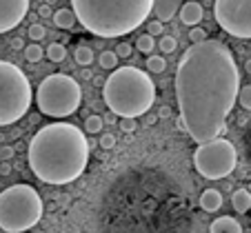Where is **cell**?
I'll return each mask as SVG.
<instances>
[{
	"mask_svg": "<svg viewBox=\"0 0 251 233\" xmlns=\"http://www.w3.org/2000/svg\"><path fill=\"white\" fill-rule=\"evenodd\" d=\"M174 85L180 122L189 138L198 144L220 138L240 89L231 49L216 38L191 45L178 62Z\"/></svg>",
	"mask_w": 251,
	"mask_h": 233,
	"instance_id": "obj_1",
	"label": "cell"
},
{
	"mask_svg": "<svg viewBox=\"0 0 251 233\" xmlns=\"http://www.w3.org/2000/svg\"><path fill=\"white\" fill-rule=\"evenodd\" d=\"M29 169L45 185H69L89 164V140L71 122H51L38 129L27 151Z\"/></svg>",
	"mask_w": 251,
	"mask_h": 233,
	"instance_id": "obj_2",
	"label": "cell"
},
{
	"mask_svg": "<svg viewBox=\"0 0 251 233\" xmlns=\"http://www.w3.org/2000/svg\"><path fill=\"white\" fill-rule=\"evenodd\" d=\"M76 20L98 38L136 31L153 9V0H71Z\"/></svg>",
	"mask_w": 251,
	"mask_h": 233,
	"instance_id": "obj_3",
	"label": "cell"
},
{
	"mask_svg": "<svg viewBox=\"0 0 251 233\" xmlns=\"http://www.w3.org/2000/svg\"><path fill=\"white\" fill-rule=\"evenodd\" d=\"M102 100L118 118H140L156 102V85L138 67H116L102 85Z\"/></svg>",
	"mask_w": 251,
	"mask_h": 233,
	"instance_id": "obj_4",
	"label": "cell"
},
{
	"mask_svg": "<svg viewBox=\"0 0 251 233\" xmlns=\"http://www.w3.org/2000/svg\"><path fill=\"white\" fill-rule=\"evenodd\" d=\"M43 198L31 185H11L0 191V229L5 233H25L43 218Z\"/></svg>",
	"mask_w": 251,
	"mask_h": 233,
	"instance_id": "obj_5",
	"label": "cell"
},
{
	"mask_svg": "<svg viewBox=\"0 0 251 233\" xmlns=\"http://www.w3.org/2000/svg\"><path fill=\"white\" fill-rule=\"evenodd\" d=\"M33 100L27 73L9 60H0V127L18 122Z\"/></svg>",
	"mask_w": 251,
	"mask_h": 233,
	"instance_id": "obj_6",
	"label": "cell"
},
{
	"mask_svg": "<svg viewBox=\"0 0 251 233\" xmlns=\"http://www.w3.org/2000/svg\"><path fill=\"white\" fill-rule=\"evenodd\" d=\"M82 102V89L76 78L67 73H51L38 85L36 105L49 118H69Z\"/></svg>",
	"mask_w": 251,
	"mask_h": 233,
	"instance_id": "obj_7",
	"label": "cell"
},
{
	"mask_svg": "<svg viewBox=\"0 0 251 233\" xmlns=\"http://www.w3.org/2000/svg\"><path fill=\"white\" fill-rule=\"evenodd\" d=\"M238 164V151L227 138H213L200 142L194 151L196 171L207 180H223L233 173Z\"/></svg>",
	"mask_w": 251,
	"mask_h": 233,
	"instance_id": "obj_8",
	"label": "cell"
},
{
	"mask_svg": "<svg viewBox=\"0 0 251 233\" xmlns=\"http://www.w3.org/2000/svg\"><path fill=\"white\" fill-rule=\"evenodd\" d=\"M213 18L229 36L251 40V0H216Z\"/></svg>",
	"mask_w": 251,
	"mask_h": 233,
	"instance_id": "obj_9",
	"label": "cell"
},
{
	"mask_svg": "<svg viewBox=\"0 0 251 233\" xmlns=\"http://www.w3.org/2000/svg\"><path fill=\"white\" fill-rule=\"evenodd\" d=\"M29 0H0V33L11 31L25 20Z\"/></svg>",
	"mask_w": 251,
	"mask_h": 233,
	"instance_id": "obj_10",
	"label": "cell"
},
{
	"mask_svg": "<svg viewBox=\"0 0 251 233\" xmlns=\"http://www.w3.org/2000/svg\"><path fill=\"white\" fill-rule=\"evenodd\" d=\"M202 16H204V9L196 0H189V2H185V5L180 7V20L187 27H198V24L202 23Z\"/></svg>",
	"mask_w": 251,
	"mask_h": 233,
	"instance_id": "obj_11",
	"label": "cell"
},
{
	"mask_svg": "<svg viewBox=\"0 0 251 233\" xmlns=\"http://www.w3.org/2000/svg\"><path fill=\"white\" fill-rule=\"evenodd\" d=\"M178 9H180V0H153L151 11H156L158 20L165 24V23H169V20H174Z\"/></svg>",
	"mask_w": 251,
	"mask_h": 233,
	"instance_id": "obj_12",
	"label": "cell"
},
{
	"mask_svg": "<svg viewBox=\"0 0 251 233\" xmlns=\"http://www.w3.org/2000/svg\"><path fill=\"white\" fill-rule=\"evenodd\" d=\"M209 233H242V224L231 215H220L209 224Z\"/></svg>",
	"mask_w": 251,
	"mask_h": 233,
	"instance_id": "obj_13",
	"label": "cell"
},
{
	"mask_svg": "<svg viewBox=\"0 0 251 233\" xmlns=\"http://www.w3.org/2000/svg\"><path fill=\"white\" fill-rule=\"evenodd\" d=\"M200 207L207 213H216L223 207V193L218 189H204L202 195H200Z\"/></svg>",
	"mask_w": 251,
	"mask_h": 233,
	"instance_id": "obj_14",
	"label": "cell"
},
{
	"mask_svg": "<svg viewBox=\"0 0 251 233\" xmlns=\"http://www.w3.org/2000/svg\"><path fill=\"white\" fill-rule=\"evenodd\" d=\"M231 205L238 213H247L251 209V191L249 189H236L231 195Z\"/></svg>",
	"mask_w": 251,
	"mask_h": 233,
	"instance_id": "obj_15",
	"label": "cell"
},
{
	"mask_svg": "<svg viewBox=\"0 0 251 233\" xmlns=\"http://www.w3.org/2000/svg\"><path fill=\"white\" fill-rule=\"evenodd\" d=\"M76 23H78L76 14H74V9H69V7H62V9H58L56 14H53V24H56L58 29H71Z\"/></svg>",
	"mask_w": 251,
	"mask_h": 233,
	"instance_id": "obj_16",
	"label": "cell"
},
{
	"mask_svg": "<svg viewBox=\"0 0 251 233\" xmlns=\"http://www.w3.org/2000/svg\"><path fill=\"white\" fill-rule=\"evenodd\" d=\"M74 60L80 67H89L91 62H94V49L87 47V45H80V47L74 51Z\"/></svg>",
	"mask_w": 251,
	"mask_h": 233,
	"instance_id": "obj_17",
	"label": "cell"
},
{
	"mask_svg": "<svg viewBox=\"0 0 251 233\" xmlns=\"http://www.w3.org/2000/svg\"><path fill=\"white\" fill-rule=\"evenodd\" d=\"M118 60L120 58L116 56V51H111V49H104L98 56V65L102 67V69H107V71H114L116 67H118Z\"/></svg>",
	"mask_w": 251,
	"mask_h": 233,
	"instance_id": "obj_18",
	"label": "cell"
},
{
	"mask_svg": "<svg viewBox=\"0 0 251 233\" xmlns=\"http://www.w3.org/2000/svg\"><path fill=\"white\" fill-rule=\"evenodd\" d=\"M45 56L51 62H62L67 58V47L62 43H51L47 49H45Z\"/></svg>",
	"mask_w": 251,
	"mask_h": 233,
	"instance_id": "obj_19",
	"label": "cell"
},
{
	"mask_svg": "<svg viewBox=\"0 0 251 233\" xmlns=\"http://www.w3.org/2000/svg\"><path fill=\"white\" fill-rule=\"evenodd\" d=\"M102 127H104V118H102V116L91 114V116H87V118H85V131L87 133H100V131H102Z\"/></svg>",
	"mask_w": 251,
	"mask_h": 233,
	"instance_id": "obj_20",
	"label": "cell"
},
{
	"mask_svg": "<svg viewBox=\"0 0 251 233\" xmlns=\"http://www.w3.org/2000/svg\"><path fill=\"white\" fill-rule=\"evenodd\" d=\"M25 58L29 62H40L45 58V49L40 47V43H31L25 47Z\"/></svg>",
	"mask_w": 251,
	"mask_h": 233,
	"instance_id": "obj_21",
	"label": "cell"
},
{
	"mask_svg": "<svg viewBox=\"0 0 251 233\" xmlns=\"http://www.w3.org/2000/svg\"><path fill=\"white\" fill-rule=\"evenodd\" d=\"M136 49L140 53H151L153 49H156V38H153V36H149V33H145V36H140V38L136 40Z\"/></svg>",
	"mask_w": 251,
	"mask_h": 233,
	"instance_id": "obj_22",
	"label": "cell"
},
{
	"mask_svg": "<svg viewBox=\"0 0 251 233\" xmlns=\"http://www.w3.org/2000/svg\"><path fill=\"white\" fill-rule=\"evenodd\" d=\"M151 73H162L167 69V60L162 56H153V53H149L147 58V65H145Z\"/></svg>",
	"mask_w": 251,
	"mask_h": 233,
	"instance_id": "obj_23",
	"label": "cell"
},
{
	"mask_svg": "<svg viewBox=\"0 0 251 233\" xmlns=\"http://www.w3.org/2000/svg\"><path fill=\"white\" fill-rule=\"evenodd\" d=\"M236 102H240L242 109L251 111V85H245V87L238 89V100Z\"/></svg>",
	"mask_w": 251,
	"mask_h": 233,
	"instance_id": "obj_24",
	"label": "cell"
},
{
	"mask_svg": "<svg viewBox=\"0 0 251 233\" xmlns=\"http://www.w3.org/2000/svg\"><path fill=\"white\" fill-rule=\"evenodd\" d=\"M158 49H162V53H174L178 49V40L174 36H162L160 43H158Z\"/></svg>",
	"mask_w": 251,
	"mask_h": 233,
	"instance_id": "obj_25",
	"label": "cell"
},
{
	"mask_svg": "<svg viewBox=\"0 0 251 233\" xmlns=\"http://www.w3.org/2000/svg\"><path fill=\"white\" fill-rule=\"evenodd\" d=\"M29 38H31V43H40V40L47 36V31H45V27L43 24H38V23H33L31 27H29Z\"/></svg>",
	"mask_w": 251,
	"mask_h": 233,
	"instance_id": "obj_26",
	"label": "cell"
},
{
	"mask_svg": "<svg viewBox=\"0 0 251 233\" xmlns=\"http://www.w3.org/2000/svg\"><path fill=\"white\" fill-rule=\"evenodd\" d=\"M100 147L104 151H109V149L116 147V136L111 131H100Z\"/></svg>",
	"mask_w": 251,
	"mask_h": 233,
	"instance_id": "obj_27",
	"label": "cell"
},
{
	"mask_svg": "<svg viewBox=\"0 0 251 233\" xmlns=\"http://www.w3.org/2000/svg\"><path fill=\"white\" fill-rule=\"evenodd\" d=\"M118 127H120V131L123 133H133L138 129V122H136V118H120Z\"/></svg>",
	"mask_w": 251,
	"mask_h": 233,
	"instance_id": "obj_28",
	"label": "cell"
},
{
	"mask_svg": "<svg viewBox=\"0 0 251 233\" xmlns=\"http://www.w3.org/2000/svg\"><path fill=\"white\" fill-rule=\"evenodd\" d=\"M189 40H191V45L202 43V40H207V31H204V29H200V27H191V31H189Z\"/></svg>",
	"mask_w": 251,
	"mask_h": 233,
	"instance_id": "obj_29",
	"label": "cell"
},
{
	"mask_svg": "<svg viewBox=\"0 0 251 233\" xmlns=\"http://www.w3.org/2000/svg\"><path fill=\"white\" fill-rule=\"evenodd\" d=\"M162 31H165V29H162L160 20H151V23L147 24V33L149 36H153V38H156V36H162Z\"/></svg>",
	"mask_w": 251,
	"mask_h": 233,
	"instance_id": "obj_30",
	"label": "cell"
},
{
	"mask_svg": "<svg viewBox=\"0 0 251 233\" xmlns=\"http://www.w3.org/2000/svg\"><path fill=\"white\" fill-rule=\"evenodd\" d=\"M131 51H133V47L129 43H120L118 47H116V56L118 58H129L131 56Z\"/></svg>",
	"mask_w": 251,
	"mask_h": 233,
	"instance_id": "obj_31",
	"label": "cell"
},
{
	"mask_svg": "<svg viewBox=\"0 0 251 233\" xmlns=\"http://www.w3.org/2000/svg\"><path fill=\"white\" fill-rule=\"evenodd\" d=\"M0 158H2V160H11V158H14V147H0Z\"/></svg>",
	"mask_w": 251,
	"mask_h": 233,
	"instance_id": "obj_32",
	"label": "cell"
},
{
	"mask_svg": "<svg viewBox=\"0 0 251 233\" xmlns=\"http://www.w3.org/2000/svg\"><path fill=\"white\" fill-rule=\"evenodd\" d=\"M38 14H40V18H51V7L49 5H43L38 9Z\"/></svg>",
	"mask_w": 251,
	"mask_h": 233,
	"instance_id": "obj_33",
	"label": "cell"
},
{
	"mask_svg": "<svg viewBox=\"0 0 251 233\" xmlns=\"http://www.w3.org/2000/svg\"><path fill=\"white\" fill-rule=\"evenodd\" d=\"M169 116H171V109H169V107H162V109L158 111V118H169Z\"/></svg>",
	"mask_w": 251,
	"mask_h": 233,
	"instance_id": "obj_34",
	"label": "cell"
},
{
	"mask_svg": "<svg viewBox=\"0 0 251 233\" xmlns=\"http://www.w3.org/2000/svg\"><path fill=\"white\" fill-rule=\"evenodd\" d=\"M156 122H158V116H147V124H149V127H153Z\"/></svg>",
	"mask_w": 251,
	"mask_h": 233,
	"instance_id": "obj_35",
	"label": "cell"
},
{
	"mask_svg": "<svg viewBox=\"0 0 251 233\" xmlns=\"http://www.w3.org/2000/svg\"><path fill=\"white\" fill-rule=\"evenodd\" d=\"M14 47H16V49H25L23 40H18V38H16V40H14Z\"/></svg>",
	"mask_w": 251,
	"mask_h": 233,
	"instance_id": "obj_36",
	"label": "cell"
},
{
	"mask_svg": "<svg viewBox=\"0 0 251 233\" xmlns=\"http://www.w3.org/2000/svg\"><path fill=\"white\" fill-rule=\"evenodd\" d=\"M245 71H247V73H251V58L245 62Z\"/></svg>",
	"mask_w": 251,
	"mask_h": 233,
	"instance_id": "obj_37",
	"label": "cell"
}]
</instances>
